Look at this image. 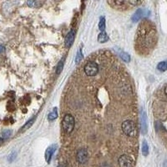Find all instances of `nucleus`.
<instances>
[{"instance_id":"0eeeda50","label":"nucleus","mask_w":167,"mask_h":167,"mask_svg":"<svg viewBox=\"0 0 167 167\" xmlns=\"http://www.w3.org/2000/svg\"><path fill=\"white\" fill-rule=\"evenodd\" d=\"M56 149H57V145H50L48 149H46V151H45V160H46L47 163H50L51 158H52V156H53V153L55 152Z\"/></svg>"},{"instance_id":"f03ea898","label":"nucleus","mask_w":167,"mask_h":167,"mask_svg":"<svg viewBox=\"0 0 167 167\" xmlns=\"http://www.w3.org/2000/svg\"><path fill=\"white\" fill-rule=\"evenodd\" d=\"M75 125V118L73 117V115H71L70 114H65L64 119L62 120V127L64 129V130L66 133L70 134V133H71L74 130Z\"/></svg>"},{"instance_id":"ddd939ff","label":"nucleus","mask_w":167,"mask_h":167,"mask_svg":"<svg viewBox=\"0 0 167 167\" xmlns=\"http://www.w3.org/2000/svg\"><path fill=\"white\" fill-rule=\"evenodd\" d=\"M142 154L145 156L148 155L149 154V145L145 141H143V144H142Z\"/></svg>"},{"instance_id":"f8f14e48","label":"nucleus","mask_w":167,"mask_h":167,"mask_svg":"<svg viewBox=\"0 0 167 167\" xmlns=\"http://www.w3.org/2000/svg\"><path fill=\"white\" fill-rule=\"evenodd\" d=\"M34 120H35V118H34V117L29 119V120L28 122H26L25 125L23 126V128L21 129V130H22V131H25V130H27L28 129H29V128L33 125V124H34Z\"/></svg>"},{"instance_id":"1a4fd4ad","label":"nucleus","mask_w":167,"mask_h":167,"mask_svg":"<svg viewBox=\"0 0 167 167\" xmlns=\"http://www.w3.org/2000/svg\"><path fill=\"white\" fill-rule=\"evenodd\" d=\"M141 130L143 134H146L147 132V118L145 111L141 112Z\"/></svg>"},{"instance_id":"a878e982","label":"nucleus","mask_w":167,"mask_h":167,"mask_svg":"<svg viewBox=\"0 0 167 167\" xmlns=\"http://www.w3.org/2000/svg\"><path fill=\"white\" fill-rule=\"evenodd\" d=\"M165 93H166V94L167 95V85L166 87V89H165Z\"/></svg>"},{"instance_id":"a211bd4d","label":"nucleus","mask_w":167,"mask_h":167,"mask_svg":"<svg viewBox=\"0 0 167 167\" xmlns=\"http://www.w3.org/2000/svg\"><path fill=\"white\" fill-rule=\"evenodd\" d=\"M64 59H63L62 60H60V61L59 62L57 67H56V73H57V75H59V74H60V72L62 71V70H63V67H64Z\"/></svg>"},{"instance_id":"9d476101","label":"nucleus","mask_w":167,"mask_h":167,"mask_svg":"<svg viewBox=\"0 0 167 167\" xmlns=\"http://www.w3.org/2000/svg\"><path fill=\"white\" fill-rule=\"evenodd\" d=\"M143 14H144V11H143L142 9H137L136 11V13L133 14V16H132L131 18V20L134 23L138 22V21L141 20V18L143 17Z\"/></svg>"},{"instance_id":"5701e85b","label":"nucleus","mask_w":167,"mask_h":167,"mask_svg":"<svg viewBox=\"0 0 167 167\" xmlns=\"http://www.w3.org/2000/svg\"><path fill=\"white\" fill-rule=\"evenodd\" d=\"M5 51V47L3 46L2 44H0V53H3Z\"/></svg>"},{"instance_id":"4be33fe9","label":"nucleus","mask_w":167,"mask_h":167,"mask_svg":"<svg viewBox=\"0 0 167 167\" xmlns=\"http://www.w3.org/2000/svg\"><path fill=\"white\" fill-rule=\"evenodd\" d=\"M15 157H16V153H12L9 157V161H13Z\"/></svg>"},{"instance_id":"7ed1b4c3","label":"nucleus","mask_w":167,"mask_h":167,"mask_svg":"<svg viewBox=\"0 0 167 167\" xmlns=\"http://www.w3.org/2000/svg\"><path fill=\"white\" fill-rule=\"evenodd\" d=\"M84 72L88 76H94L99 72V66L95 62H88L84 66Z\"/></svg>"},{"instance_id":"6ab92c4d","label":"nucleus","mask_w":167,"mask_h":167,"mask_svg":"<svg viewBox=\"0 0 167 167\" xmlns=\"http://www.w3.org/2000/svg\"><path fill=\"white\" fill-rule=\"evenodd\" d=\"M12 135V131L11 130H5L2 133V137L4 138V139H7V138H9L10 136Z\"/></svg>"},{"instance_id":"f257e3e1","label":"nucleus","mask_w":167,"mask_h":167,"mask_svg":"<svg viewBox=\"0 0 167 167\" xmlns=\"http://www.w3.org/2000/svg\"><path fill=\"white\" fill-rule=\"evenodd\" d=\"M122 130H123L124 134L129 137H135L137 134L136 124L130 119L125 120L122 123Z\"/></svg>"},{"instance_id":"6e6552de","label":"nucleus","mask_w":167,"mask_h":167,"mask_svg":"<svg viewBox=\"0 0 167 167\" xmlns=\"http://www.w3.org/2000/svg\"><path fill=\"white\" fill-rule=\"evenodd\" d=\"M115 53H117V55H118L123 61L126 62V63H129V62L130 61V54H128L127 53L124 52L123 50H121L120 48H115Z\"/></svg>"},{"instance_id":"20e7f679","label":"nucleus","mask_w":167,"mask_h":167,"mask_svg":"<svg viewBox=\"0 0 167 167\" xmlns=\"http://www.w3.org/2000/svg\"><path fill=\"white\" fill-rule=\"evenodd\" d=\"M76 158H77L78 162L80 163V164H84V163H86L89 159L88 150L86 149H79V151L77 152Z\"/></svg>"},{"instance_id":"393cba45","label":"nucleus","mask_w":167,"mask_h":167,"mask_svg":"<svg viewBox=\"0 0 167 167\" xmlns=\"http://www.w3.org/2000/svg\"><path fill=\"white\" fill-rule=\"evenodd\" d=\"M3 142H4V141H3V139H2V138H0V146L2 145V144H3Z\"/></svg>"},{"instance_id":"f3484780","label":"nucleus","mask_w":167,"mask_h":167,"mask_svg":"<svg viewBox=\"0 0 167 167\" xmlns=\"http://www.w3.org/2000/svg\"><path fill=\"white\" fill-rule=\"evenodd\" d=\"M82 59H83V54H82V52H81V49L79 48L78 52H77L76 57H75V64H79L80 61L82 60Z\"/></svg>"},{"instance_id":"b1692460","label":"nucleus","mask_w":167,"mask_h":167,"mask_svg":"<svg viewBox=\"0 0 167 167\" xmlns=\"http://www.w3.org/2000/svg\"><path fill=\"white\" fill-rule=\"evenodd\" d=\"M101 167H111L109 164H103Z\"/></svg>"},{"instance_id":"4468645a","label":"nucleus","mask_w":167,"mask_h":167,"mask_svg":"<svg viewBox=\"0 0 167 167\" xmlns=\"http://www.w3.org/2000/svg\"><path fill=\"white\" fill-rule=\"evenodd\" d=\"M58 117V113H57V109H53V111L51 113H49L48 115V119L50 121H53Z\"/></svg>"},{"instance_id":"aec40b11","label":"nucleus","mask_w":167,"mask_h":167,"mask_svg":"<svg viewBox=\"0 0 167 167\" xmlns=\"http://www.w3.org/2000/svg\"><path fill=\"white\" fill-rule=\"evenodd\" d=\"M27 4L29 5L31 8H34L36 6V1L35 0H28L27 1Z\"/></svg>"},{"instance_id":"2eb2a0df","label":"nucleus","mask_w":167,"mask_h":167,"mask_svg":"<svg viewBox=\"0 0 167 167\" xmlns=\"http://www.w3.org/2000/svg\"><path fill=\"white\" fill-rule=\"evenodd\" d=\"M157 69L159 70L164 72V71L167 70V62L166 61H162L160 63H159L158 65H157Z\"/></svg>"},{"instance_id":"423d86ee","label":"nucleus","mask_w":167,"mask_h":167,"mask_svg":"<svg viewBox=\"0 0 167 167\" xmlns=\"http://www.w3.org/2000/svg\"><path fill=\"white\" fill-rule=\"evenodd\" d=\"M75 31L70 30L69 32V34L66 35L65 40H64V44H65L66 48H70L71 47V45L73 44L74 41H75Z\"/></svg>"},{"instance_id":"39448f33","label":"nucleus","mask_w":167,"mask_h":167,"mask_svg":"<svg viewBox=\"0 0 167 167\" xmlns=\"http://www.w3.org/2000/svg\"><path fill=\"white\" fill-rule=\"evenodd\" d=\"M119 167H132L133 166V160L132 159L126 155H123L119 158Z\"/></svg>"},{"instance_id":"dca6fc26","label":"nucleus","mask_w":167,"mask_h":167,"mask_svg":"<svg viewBox=\"0 0 167 167\" xmlns=\"http://www.w3.org/2000/svg\"><path fill=\"white\" fill-rule=\"evenodd\" d=\"M99 29L101 32L105 31V17H100V18Z\"/></svg>"},{"instance_id":"9b49d317","label":"nucleus","mask_w":167,"mask_h":167,"mask_svg":"<svg viewBox=\"0 0 167 167\" xmlns=\"http://www.w3.org/2000/svg\"><path fill=\"white\" fill-rule=\"evenodd\" d=\"M108 40H109V36L107 35V34L105 31H102L101 33L98 35V41L101 44L105 43Z\"/></svg>"},{"instance_id":"412c9836","label":"nucleus","mask_w":167,"mask_h":167,"mask_svg":"<svg viewBox=\"0 0 167 167\" xmlns=\"http://www.w3.org/2000/svg\"><path fill=\"white\" fill-rule=\"evenodd\" d=\"M129 2L132 5H138L141 3V0H129Z\"/></svg>"}]
</instances>
